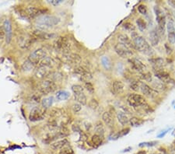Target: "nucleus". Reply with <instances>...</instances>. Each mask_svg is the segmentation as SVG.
I'll use <instances>...</instances> for the list:
<instances>
[{
	"mask_svg": "<svg viewBox=\"0 0 175 154\" xmlns=\"http://www.w3.org/2000/svg\"><path fill=\"white\" fill-rule=\"evenodd\" d=\"M132 37L133 43L136 50L141 51L145 55L152 56L153 55V50L150 44L146 41V40L142 36L138 35L136 32H132Z\"/></svg>",
	"mask_w": 175,
	"mask_h": 154,
	"instance_id": "obj_1",
	"label": "nucleus"
},
{
	"mask_svg": "<svg viewBox=\"0 0 175 154\" xmlns=\"http://www.w3.org/2000/svg\"><path fill=\"white\" fill-rule=\"evenodd\" d=\"M60 22L59 18L52 15H42L36 19L35 23L38 30H44L56 26Z\"/></svg>",
	"mask_w": 175,
	"mask_h": 154,
	"instance_id": "obj_2",
	"label": "nucleus"
},
{
	"mask_svg": "<svg viewBox=\"0 0 175 154\" xmlns=\"http://www.w3.org/2000/svg\"><path fill=\"white\" fill-rule=\"evenodd\" d=\"M154 12H155L156 14V20L157 22L158 25L157 31L160 35L163 36L165 34V29H166V16H165L164 13L162 12V10L158 6L154 7Z\"/></svg>",
	"mask_w": 175,
	"mask_h": 154,
	"instance_id": "obj_3",
	"label": "nucleus"
},
{
	"mask_svg": "<svg viewBox=\"0 0 175 154\" xmlns=\"http://www.w3.org/2000/svg\"><path fill=\"white\" fill-rule=\"evenodd\" d=\"M128 103L129 106L133 108H139L146 104V101L143 96L137 94H131L128 97Z\"/></svg>",
	"mask_w": 175,
	"mask_h": 154,
	"instance_id": "obj_4",
	"label": "nucleus"
},
{
	"mask_svg": "<svg viewBox=\"0 0 175 154\" xmlns=\"http://www.w3.org/2000/svg\"><path fill=\"white\" fill-rule=\"evenodd\" d=\"M39 91L43 94H48L53 93L56 90V84L54 81L51 80H45L41 82L39 85Z\"/></svg>",
	"mask_w": 175,
	"mask_h": 154,
	"instance_id": "obj_5",
	"label": "nucleus"
},
{
	"mask_svg": "<svg viewBox=\"0 0 175 154\" xmlns=\"http://www.w3.org/2000/svg\"><path fill=\"white\" fill-rule=\"evenodd\" d=\"M54 46L58 51H61L65 54H68L70 48V44L66 37H58L54 43Z\"/></svg>",
	"mask_w": 175,
	"mask_h": 154,
	"instance_id": "obj_6",
	"label": "nucleus"
},
{
	"mask_svg": "<svg viewBox=\"0 0 175 154\" xmlns=\"http://www.w3.org/2000/svg\"><path fill=\"white\" fill-rule=\"evenodd\" d=\"M46 57L47 52L45 50L43 49V48H37V49L34 50L33 52L30 53V55H29L28 59L31 61L33 63L37 65V63L41 62V61L43 60Z\"/></svg>",
	"mask_w": 175,
	"mask_h": 154,
	"instance_id": "obj_7",
	"label": "nucleus"
},
{
	"mask_svg": "<svg viewBox=\"0 0 175 154\" xmlns=\"http://www.w3.org/2000/svg\"><path fill=\"white\" fill-rule=\"evenodd\" d=\"M115 50L119 56L122 58H125V59H129V58L131 59L133 55V52L131 49H129V48L125 47L121 43H118L115 45Z\"/></svg>",
	"mask_w": 175,
	"mask_h": 154,
	"instance_id": "obj_8",
	"label": "nucleus"
},
{
	"mask_svg": "<svg viewBox=\"0 0 175 154\" xmlns=\"http://www.w3.org/2000/svg\"><path fill=\"white\" fill-rule=\"evenodd\" d=\"M33 37L28 34H22L19 35L17 38L18 46L21 49H27L30 47L33 42Z\"/></svg>",
	"mask_w": 175,
	"mask_h": 154,
	"instance_id": "obj_9",
	"label": "nucleus"
},
{
	"mask_svg": "<svg viewBox=\"0 0 175 154\" xmlns=\"http://www.w3.org/2000/svg\"><path fill=\"white\" fill-rule=\"evenodd\" d=\"M129 62L130 65H131L132 68L134 70H136V72L139 73L140 74L147 72L146 66L142 61H140L139 59H136V58H131V59H129Z\"/></svg>",
	"mask_w": 175,
	"mask_h": 154,
	"instance_id": "obj_10",
	"label": "nucleus"
},
{
	"mask_svg": "<svg viewBox=\"0 0 175 154\" xmlns=\"http://www.w3.org/2000/svg\"><path fill=\"white\" fill-rule=\"evenodd\" d=\"M140 91L142 93V94H144L146 97H149V98H153L157 97L159 93L158 91H155L153 88L150 87L148 84L145 83H141V87H140Z\"/></svg>",
	"mask_w": 175,
	"mask_h": 154,
	"instance_id": "obj_11",
	"label": "nucleus"
},
{
	"mask_svg": "<svg viewBox=\"0 0 175 154\" xmlns=\"http://www.w3.org/2000/svg\"><path fill=\"white\" fill-rule=\"evenodd\" d=\"M155 76L156 78L159 79L162 83H170L173 81V80L170 77V73H168L163 69H158V70H155Z\"/></svg>",
	"mask_w": 175,
	"mask_h": 154,
	"instance_id": "obj_12",
	"label": "nucleus"
},
{
	"mask_svg": "<svg viewBox=\"0 0 175 154\" xmlns=\"http://www.w3.org/2000/svg\"><path fill=\"white\" fill-rule=\"evenodd\" d=\"M166 30H167V37L169 42L171 44H175L174 23L172 20H170L166 23Z\"/></svg>",
	"mask_w": 175,
	"mask_h": 154,
	"instance_id": "obj_13",
	"label": "nucleus"
},
{
	"mask_svg": "<svg viewBox=\"0 0 175 154\" xmlns=\"http://www.w3.org/2000/svg\"><path fill=\"white\" fill-rule=\"evenodd\" d=\"M3 28L5 30V40L6 43L9 44L11 42L12 37V24L9 19H5L3 23Z\"/></svg>",
	"mask_w": 175,
	"mask_h": 154,
	"instance_id": "obj_14",
	"label": "nucleus"
},
{
	"mask_svg": "<svg viewBox=\"0 0 175 154\" xmlns=\"http://www.w3.org/2000/svg\"><path fill=\"white\" fill-rule=\"evenodd\" d=\"M27 12L28 16L30 18H37L44 15V10L33 5H30L27 8Z\"/></svg>",
	"mask_w": 175,
	"mask_h": 154,
	"instance_id": "obj_15",
	"label": "nucleus"
},
{
	"mask_svg": "<svg viewBox=\"0 0 175 154\" xmlns=\"http://www.w3.org/2000/svg\"><path fill=\"white\" fill-rule=\"evenodd\" d=\"M29 119L30 121L34 122V121H38L43 119V113L41 110L38 108H34L30 111V113L29 115Z\"/></svg>",
	"mask_w": 175,
	"mask_h": 154,
	"instance_id": "obj_16",
	"label": "nucleus"
},
{
	"mask_svg": "<svg viewBox=\"0 0 175 154\" xmlns=\"http://www.w3.org/2000/svg\"><path fill=\"white\" fill-rule=\"evenodd\" d=\"M75 73H76V74L79 75L83 80H90V79L92 78L91 73L88 70L85 69L83 67H81V66H76L75 68Z\"/></svg>",
	"mask_w": 175,
	"mask_h": 154,
	"instance_id": "obj_17",
	"label": "nucleus"
},
{
	"mask_svg": "<svg viewBox=\"0 0 175 154\" xmlns=\"http://www.w3.org/2000/svg\"><path fill=\"white\" fill-rule=\"evenodd\" d=\"M118 37L119 43H121V44H122L125 47L129 48V49H136L134 43L131 41V39L126 34H120Z\"/></svg>",
	"mask_w": 175,
	"mask_h": 154,
	"instance_id": "obj_18",
	"label": "nucleus"
},
{
	"mask_svg": "<svg viewBox=\"0 0 175 154\" xmlns=\"http://www.w3.org/2000/svg\"><path fill=\"white\" fill-rule=\"evenodd\" d=\"M149 62H150L151 66H152L153 70H158V69H163V66H164V60L162 58H152V59H149Z\"/></svg>",
	"mask_w": 175,
	"mask_h": 154,
	"instance_id": "obj_19",
	"label": "nucleus"
},
{
	"mask_svg": "<svg viewBox=\"0 0 175 154\" xmlns=\"http://www.w3.org/2000/svg\"><path fill=\"white\" fill-rule=\"evenodd\" d=\"M33 35L36 38H39V39L42 40H49L53 38L54 37H55V35L54 34H49V33H46L44 32V30H34V33H33Z\"/></svg>",
	"mask_w": 175,
	"mask_h": 154,
	"instance_id": "obj_20",
	"label": "nucleus"
},
{
	"mask_svg": "<svg viewBox=\"0 0 175 154\" xmlns=\"http://www.w3.org/2000/svg\"><path fill=\"white\" fill-rule=\"evenodd\" d=\"M69 141L66 139H63L57 140L55 142H52L51 144V148L53 150H61V149H64L65 147L69 145Z\"/></svg>",
	"mask_w": 175,
	"mask_h": 154,
	"instance_id": "obj_21",
	"label": "nucleus"
},
{
	"mask_svg": "<svg viewBox=\"0 0 175 154\" xmlns=\"http://www.w3.org/2000/svg\"><path fill=\"white\" fill-rule=\"evenodd\" d=\"M49 68L45 67V66H39L36 69L35 73V77L37 79H44V77H46L48 74H49Z\"/></svg>",
	"mask_w": 175,
	"mask_h": 154,
	"instance_id": "obj_22",
	"label": "nucleus"
},
{
	"mask_svg": "<svg viewBox=\"0 0 175 154\" xmlns=\"http://www.w3.org/2000/svg\"><path fill=\"white\" fill-rule=\"evenodd\" d=\"M65 55H66V58L67 59L68 62H69L72 65H75V66H78V65L81 62V58L77 54L68 53L65 54Z\"/></svg>",
	"mask_w": 175,
	"mask_h": 154,
	"instance_id": "obj_23",
	"label": "nucleus"
},
{
	"mask_svg": "<svg viewBox=\"0 0 175 154\" xmlns=\"http://www.w3.org/2000/svg\"><path fill=\"white\" fill-rule=\"evenodd\" d=\"M125 89L124 83L121 80H115L112 84V90L115 94H121L123 93Z\"/></svg>",
	"mask_w": 175,
	"mask_h": 154,
	"instance_id": "obj_24",
	"label": "nucleus"
},
{
	"mask_svg": "<svg viewBox=\"0 0 175 154\" xmlns=\"http://www.w3.org/2000/svg\"><path fill=\"white\" fill-rule=\"evenodd\" d=\"M102 119L103 121L105 122L108 127L112 128L114 125V118L112 115L110 113L109 111H105L104 112L102 115Z\"/></svg>",
	"mask_w": 175,
	"mask_h": 154,
	"instance_id": "obj_25",
	"label": "nucleus"
},
{
	"mask_svg": "<svg viewBox=\"0 0 175 154\" xmlns=\"http://www.w3.org/2000/svg\"><path fill=\"white\" fill-rule=\"evenodd\" d=\"M149 40H150V43L152 44V46L158 45L160 42V34L156 29L151 30V32L149 33Z\"/></svg>",
	"mask_w": 175,
	"mask_h": 154,
	"instance_id": "obj_26",
	"label": "nucleus"
},
{
	"mask_svg": "<svg viewBox=\"0 0 175 154\" xmlns=\"http://www.w3.org/2000/svg\"><path fill=\"white\" fill-rule=\"evenodd\" d=\"M117 118L121 125H126L129 123V119L126 114L123 111H118L117 113Z\"/></svg>",
	"mask_w": 175,
	"mask_h": 154,
	"instance_id": "obj_27",
	"label": "nucleus"
},
{
	"mask_svg": "<svg viewBox=\"0 0 175 154\" xmlns=\"http://www.w3.org/2000/svg\"><path fill=\"white\" fill-rule=\"evenodd\" d=\"M74 98L77 103L80 104L81 105H86L87 103V97H86L84 92L77 93V94H74Z\"/></svg>",
	"mask_w": 175,
	"mask_h": 154,
	"instance_id": "obj_28",
	"label": "nucleus"
},
{
	"mask_svg": "<svg viewBox=\"0 0 175 154\" xmlns=\"http://www.w3.org/2000/svg\"><path fill=\"white\" fill-rule=\"evenodd\" d=\"M94 130H95V132L97 135H99L101 136H104L105 132V125L103 124V122L101 121H97L94 125Z\"/></svg>",
	"mask_w": 175,
	"mask_h": 154,
	"instance_id": "obj_29",
	"label": "nucleus"
},
{
	"mask_svg": "<svg viewBox=\"0 0 175 154\" xmlns=\"http://www.w3.org/2000/svg\"><path fill=\"white\" fill-rule=\"evenodd\" d=\"M144 120L143 119L139 118L136 117H132L129 119V124L132 127H140L144 124Z\"/></svg>",
	"mask_w": 175,
	"mask_h": 154,
	"instance_id": "obj_30",
	"label": "nucleus"
},
{
	"mask_svg": "<svg viewBox=\"0 0 175 154\" xmlns=\"http://www.w3.org/2000/svg\"><path fill=\"white\" fill-rule=\"evenodd\" d=\"M35 64L33 63V62L30 60H29V59H27V60L25 61L23 65H22V69H23V71L27 72H27H30L31 70H33V69L35 68Z\"/></svg>",
	"mask_w": 175,
	"mask_h": 154,
	"instance_id": "obj_31",
	"label": "nucleus"
},
{
	"mask_svg": "<svg viewBox=\"0 0 175 154\" xmlns=\"http://www.w3.org/2000/svg\"><path fill=\"white\" fill-rule=\"evenodd\" d=\"M54 61L53 59H51V57H48L44 58L43 60L41 61V62L39 63V66H45V67L48 68H51L54 66Z\"/></svg>",
	"mask_w": 175,
	"mask_h": 154,
	"instance_id": "obj_32",
	"label": "nucleus"
},
{
	"mask_svg": "<svg viewBox=\"0 0 175 154\" xmlns=\"http://www.w3.org/2000/svg\"><path fill=\"white\" fill-rule=\"evenodd\" d=\"M69 97H70V94H69V92H67V91H62L57 92L56 95H55L56 99L59 101H66V100H67Z\"/></svg>",
	"mask_w": 175,
	"mask_h": 154,
	"instance_id": "obj_33",
	"label": "nucleus"
},
{
	"mask_svg": "<svg viewBox=\"0 0 175 154\" xmlns=\"http://www.w3.org/2000/svg\"><path fill=\"white\" fill-rule=\"evenodd\" d=\"M54 102V98L52 97H48V98H44L41 101V105L44 108H48L51 107Z\"/></svg>",
	"mask_w": 175,
	"mask_h": 154,
	"instance_id": "obj_34",
	"label": "nucleus"
},
{
	"mask_svg": "<svg viewBox=\"0 0 175 154\" xmlns=\"http://www.w3.org/2000/svg\"><path fill=\"white\" fill-rule=\"evenodd\" d=\"M136 23H137L138 28L139 29L140 31L143 32L144 30L146 29V27H147L146 22L145 20L142 19V18H139V19H137V20H136Z\"/></svg>",
	"mask_w": 175,
	"mask_h": 154,
	"instance_id": "obj_35",
	"label": "nucleus"
},
{
	"mask_svg": "<svg viewBox=\"0 0 175 154\" xmlns=\"http://www.w3.org/2000/svg\"><path fill=\"white\" fill-rule=\"evenodd\" d=\"M91 142H92V143L94 144V145H97V146H98V145H101V143H102L103 142V137L101 136V135H94L92 136V138H91Z\"/></svg>",
	"mask_w": 175,
	"mask_h": 154,
	"instance_id": "obj_36",
	"label": "nucleus"
},
{
	"mask_svg": "<svg viewBox=\"0 0 175 154\" xmlns=\"http://www.w3.org/2000/svg\"><path fill=\"white\" fill-rule=\"evenodd\" d=\"M153 87L155 91H164L165 90V85L164 83L160 80V81H155L153 82Z\"/></svg>",
	"mask_w": 175,
	"mask_h": 154,
	"instance_id": "obj_37",
	"label": "nucleus"
},
{
	"mask_svg": "<svg viewBox=\"0 0 175 154\" xmlns=\"http://www.w3.org/2000/svg\"><path fill=\"white\" fill-rule=\"evenodd\" d=\"M141 83L142 82L139 81V80H134L130 83V89L135 92H137V91H140Z\"/></svg>",
	"mask_w": 175,
	"mask_h": 154,
	"instance_id": "obj_38",
	"label": "nucleus"
},
{
	"mask_svg": "<svg viewBox=\"0 0 175 154\" xmlns=\"http://www.w3.org/2000/svg\"><path fill=\"white\" fill-rule=\"evenodd\" d=\"M62 115V111L60 108H52L50 111V116L51 118H58Z\"/></svg>",
	"mask_w": 175,
	"mask_h": 154,
	"instance_id": "obj_39",
	"label": "nucleus"
},
{
	"mask_svg": "<svg viewBox=\"0 0 175 154\" xmlns=\"http://www.w3.org/2000/svg\"><path fill=\"white\" fill-rule=\"evenodd\" d=\"M101 62H102L103 66L106 69L109 70L112 68V64H111V62H110L109 59H108V57L104 56L102 57V59H101Z\"/></svg>",
	"mask_w": 175,
	"mask_h": 154,
	"instance_id": "obj_40",
	"label": "nucleus"
},
{
	"mask_svg": "<svg viewBox=\"0 0 175 154\" xmlns=\"http://www.w3.org/2000/svg\"><path fill=\"white\" fill-rule=\"evenodd\" d=\"M141 79L144 81L146 82H151L153 80L152 79V75H151L150 73L149 72H146V73H141V76H140Z\"/></svg>",
	"mask_w": 175,
	"mask_h": 154,
	"instance_id": "obj_41",
	"label": "nucleus"
},
{
	"mask_svg": "<svg viewBox=\"0 0 175 154\" xmlns=\"http://www.w3.org/2000/svg\"><path fill=\"white\" fill-rule=\"evenodd\" d=\"M89 107L91 108L92 110H97V108H99V103L96 99H91L89 102Z\"/></svg>",
	"mask_w": 175,
	"mask_h": 154,
	"instance_id": "obj_42",
	"label": "nucleus"
},
{
	"mask_svg": "<svg viewBox=\"0 0 175 154\" xmlns=\"http://www.w3.org/2000/svg\"><path fill=\"white\" fill-rule=\"evenodd\" d=\"M85 88L87 89V91H88L90 94H93L95 91V88H94V85H93L92 83H90V82H86L85 83Z\"/></svg>",
	"mask_w": 175,
	"mask_h": 154,
	"instance_id": "obj_43",
	"label": "nucleus"
},
{
	"mask_svg": "<svg viewBox=\"0 0 175 154\" xmlns=\"http://www.w3.org/2000/svg\"><path fill=\"white\" fill-rule=\"evenodd\" d=\"M72 91H73V94H77V93H80V92H84V89L82 86L80 85H73L72 87Z\"/></svg>",
	"mask_w": 175,
	"mask_h": 154,
	"instance_id": "obj_44",
	"label": "nucleus"
},
{
	"mask_svg": "<svg viewBox=\"0 0 175 154\" xmlns=\"http://www.w3.org/2000/svg\"><path fill=\"white\" fill-rule=\"evenodd\" d=\"M138 10L139 12L142 15H146L147 14V7L146 5L144 4H140L138 6Z\"/></svg>",
	"mask_w": 175,
	"mask_h": 154,
	"instance_id": "obj_45",
	"label": "nucleus"
},
{
	"mask_svg": "<svg viewBox=\"0 0 175 154\" xmlns=\"http://www.w3.org/2000/svg\"><path fill=\"white\" fill-rule=\"evenodd\" d=\"M123 26H124V27L126 29V30H129V31L134 32L135 30H136V27H135L134 25H133L132 23H129V22H126V23H125Z\"/></svg>",
	"mask_w": 175,
	"mask_h": 154,
	"instance_id": "obj_46",
	"label": "nucleus"
},
{
	"mask_svg": "<svg viewBox=\"0 0 175 154\" xmlns=\"http://www.w3.org/2000/svg\"><path fill=\"white\" fill-rule=\"evenodd\" d=\"M156 143H157V142H156V141H152V142H141V143H139V147H143V146L152 147V146H154V145H155Z\"/></svg>",
	"mask_w": 175,
	"mask_h": 154,
	"instance_id": "obj_47",
	"label": "nucleus"
},
{
	"mask_svg": "<svg viewBox=\"0 0 175 154\" xmlns=\"http://www.w3.org/2000/svg\"><path fill=\"white\" fill-rule=\"evenodd\" d=\"M72 109H73V111L75 113H78V112H80L81 111L82 105L79 104V103H75L72 106Z\"/></svg>",
	"mask_w": 175,
	"mask_h": 154,
	"instance_id": "obj_48",
	"label": "nucleus"
},
{
	"mask_svg": "<svg viewBox=\"0 0 175 154\" xmlns=\"http://www.w3.org/2000/svg\"><path fill=\"white\" fill-rule=\"evenodd\" d=\"M58 154H74V152H73V149H71V148H69V147L66 146L65 147L64 149H61Z\"/></svg>",
	"mask_w": 175,
	"mask_h": 154,
	"instance_id": "obj_49",
	"label": "nucleus"
},
{
	"mask_svg": "<svg viewBox=\"0 0 175 154\" xmlns=\"http://www.w3.org/2000/svg\"><path fill=\"white\" fill-rule=\"evenodd\" d=\"M83 126L85 128V129L87 132H89L90 130V128H92V125L91 123L88 122V121H85V122L83 123Z\"/></svg>",
	"mask_w": 175,
	"mask_h": 154,
	"instance_id": "obj_50",
	"label": "nucleus"
},
{
	"mask_svg": "<svg viewBox=\"0 0 175 154\" xmlns=\"http://www.w3.org/2000/svg\"><path fill=\"white\" fill-rule=\"evenodd\" d=\"M40 97L39 96H37V95H34L33 97H32L31 98V102H34L36 103V104H38V103H40Z\"/></svg>",
	"mask_w": 175,
	"mask_h": 154,
	"instance_id": "obj_51",
	"label": "nucleus"
},
{
	"mask_svg": "<svg viewBox=\"0 0 175 154\" xmlns=\"http://www.w3.org/2000/svg\"><path fill=\"white\" fill-rule=\"evenodd\" d=\"M4 37H5V30H4L3 27H2V26L0 25V39H2V38H4Z\"/></svg>",
	"mask_w": 175,
	"mask_h": 154,
	"instance_id": "obj_52",
	"label": "nucleus"
},
{
	"mask_svg": "<svg viewBox=\"0 0 175 154\" xmlns=\"http://www.w3.org/2000/svg\"><path fill=\"white\" fill-rule=\"evenodd\" d=\"M62 2V0H50V1H48L49 3H51V5H58V4H60Z\"/></svg>",
	"mask_w": 175,
	"mask_h": 154,
	"instance_id": "obj_53",
	"label": "nucleus"
},
{
	"mask_svg": "<svg viewBox=\"0 0 175 154\" xmlns=\"http://www.w3.org/2000/svg\"><path fill=\"white\" fill-rule=\"evenodd\" d=\"M170 129H171V128H168V129L164 130V131L162 132H161L160 134L158 135L157 137H158V138H163V137H164L165 135H166V134L168 132V131H170Z\"/></svg>",
	"mask_w": 175,
	"mask_h": 154,
	"instance_id": "obj_54",
	"label": "nucleus"
},
{
	"mask_svg": "<svg viewBox=\"0 0 175 154\" xmlns=\"http://www.w3.org/2000/svg\"><path fill=\"white\" fill-rule=\"evenodd\" d=\"M136 154H146V152L144 150H142V151H139V152H138Z\"/></svg>",
	"mask_w": 175,
	"mask_h": 154,
	"instance_id": "obj_55",
	"label": "nucleus"
},
{
	"mask_svg": "<svg viewBox=\"0 0 175 154\" xmlns=\"http://www.w3.org/2000/svg\"><path fill=\"white\" fill-rule=\"evenodd\" d=\"M132 149L131 147H129V148H128V149H125V150H124V151H123V152H128V151H129V149Z\"/></svg>",
	"mask_w": 175,
	"mask_h": 154,
	"instance_id": "obj_56",
	"label": "nucleus"
},
{
	"mask_svg": "<svg viewBox=\"0 0 175 154\" xmlns=\"http://www.w3.org/2000/svg\"><path fill=\"white\" fill-rule=\"evenodd\" d=\"M172 135H173V136H175V129L173 130V132H172Z\"/></svg>",
	"mask_w": 175,
	"mask_h": 154,
	"instance_id": "obj_57",
	"label": "nucleus"
},
{
	"mask_svg": "<svg viewBox=\"0 0 175 154\" xmlns=\"http://www.w3.org/2000/svg\"><path fill=\"white\" fill-rule=\"evenodd\" d=\"M152 154H155V153H152Z\"/></svg>",
	"mask_w": 175,
	"mask_h": 154,
	"instance_id": "obj_58",
	"label": "nucleus"
},
{
	"mask_svg": "<svg viewBox=\"0 0 175 154\" xmlns=\"http://www.w3.org/2000/svg\"><path fill=\"white\" fill-rule=\"evenodd\" d=\"M174 108H175V106H174Z\"/></svg>",
	"mask_w": 175,
	"mask_h": 154,
	"instance_id": "obj_59",
	"label": "nucleus"
}]
</instances>
